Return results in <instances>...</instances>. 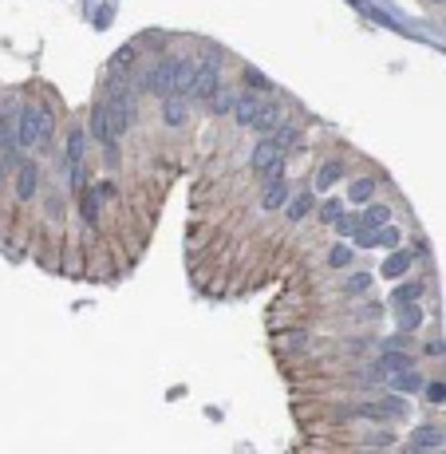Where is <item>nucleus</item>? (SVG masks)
I'll return each mask as SVG.
<instances>
[{
  "label": "nucleus",
  "instance_id": "obj_1",
  "mask_svg": "<svg viewBox=\"0 0 446 454\" xmlns=\"http://www.w3.org/2000/svg\"><path fill=\"white\" fill-rule=\"evenodd\" d=\"M51 135H56V115L48 107H40V103L20 107V115H16V143L20 147H48Z\"/></svg>",
  "mask_w": 446,
  "mask_h": 454
},
{
  "label": "nucleus",
  "instance_id": "obj_2",
  "mask_svg": "<svg viewBox=\"0 0 446 454\" xmlns=\"http://www.w3.org/2000/svg\"><path fill=\"white\" fill-rule=\"evenodd\" d=\"M217 87H221V60L205 56L202 63H193V79H190V95L186 99H202V103H209V99L217 95Z\"/></svg>",
  "mask_w": 446,
  "mask_h": 454
},
{
  "label": "nucleus",
  "instance_id": "obj_3",
  "mask_svg": "<svg viewBox=\"0 0 446 454\" xmlns=\"http://www.w3.org/2000/svg\"><path fill=\"white\" fill-rule=\"evenodd\" d=\"M103 103H107L111 143H115V138H122V135L134 127V99L127 95V91H111V99H103Z\"/></svg>",
  "mask_w": 446,
  "mask_h": 454
},
{
  "label": "nucleus",
  "instance_id": "obj_4",
  "mask_svg": "<svg viewBox=\"0 0 446 454\" xmlns=\"http://www.w3.org/2000/svg\"><path fill=\"white\" fill-rule=\"evenodd\" d=\"M249 166L257 174H265V178H277V174H285V150L273 138H261L253 147V154H249Z\"/></svg>",
  "mask_w": 446,
  "mask_h": 454
},
{
  "label": "nucleus",
  "instance_id": "obj_5",
  "mask_svg": "<svg viewBox=\"0 0 446 454\" xmlns=\"http://www.w3.org/2000/svg\"><path fill=\"white\" fill-rule=\"evenodd\" d=\"M170 79H174V60H158L154 67H150L143 79H138V91L166 99V95H170Z\"/></svg>",
  "mask_w": 446,
  "mask_h": 454
},
{
  "label": "nucleus",
  "instance_id": "obj_6",
  "mask_svg": "<svg viewBox=\"0 0 446 454\" xmlns=\"http://www.w3.org/2000/svg\"><path fill=\"white\" fill-rule=\"evenodd\" d=\"M285 123V111H280V103H265V99H261V103H257V115H253V131H273V127H280Z\"/></svg>",
  "mask_w": 446,
  "mask_h": 454
},
{
  "label": "nucleus",
  "instance_id": "obj_7",
  "mask_svg": "<svg viewBox=\"0 0 446 454\" xmlns=\"http://www.w3.org/2000/svg\"><path fill=\"white\" fill-rule=\"evenodd\" d=\"M40 190V170H36V162H20V170H16V197H32Z\"/></svg>",
  "mask_w": 446,
  "mask_h": 454
},
{
  "label": "nucleus",
  "instance_id": "obj_8",
  "mask_svg": "<svg viewBox=\"0 0 446 454\" xmlns=\"http://www.w3.org/2000/svg\"><path fill=\"white\" fill-rule=\"evenodd\" d=\"M285 202H289V182H285V174H277V178H269V182H265L261 206H265V209H280Z\"/></svg>",
  "mask_w": 446,
  "mask_h": 454
},
{
  "label": "nucleus",
  "instance_id": "obj_9",
  "mask_svg": "<svg viewBox=\"0 0 446 454\" xmlns=\"http://www.w3.org/2000/svg\"><path fill=\"white\" fill-rule=\"evenodd\" d=\"M190 79H193V60H174V79H170V95L186 99V95H190Z\"/></svg>",
  "mask_w": 446,
  "mask_h": 454
},
{
  "label": "nucleus",
  "instance_id": "obj_10",
  "mask_svg": "<svg viewBox=\"0 0 446 454\" xmlns=\"http://www.w3.org/2000/svg\"><path fill=\"white\" fill-rule=\"evenodd\" d=\"M407 368H415V359L403 356V352H383L375 359V375H395V371H407Z\"/></svg>",
  "mask_w": 446,
  "mask_h": 454
},
{
  "label": "nucleus",
  "instance_id": "obj_11",
  "mask_svg": "<svg viewBox=\"0 0 446 454\" xmlns=\"http://www.w3.org/2000/svg\"><path fill=\"white\" fill-rule=\"evenodd\" d=\"M340 178H344V162H340V159H328L324 166L316 170L312 186H316V190H320V194H324V190H332V186H336Z\"/></svg>",
  "mask_w": 446,
  "mask_h": 454
},
{
  "label": "nucleus",
  "instance_id": "obj_12",
  "mask_svg": "<svg viewBox=\"0 0 446 454\" xmlns=\"http://www.w3.org/2000/svg\"><path fill=\"white\" fill-rule=\"evenodd\" d=\"M443 446V430L438 427H419L411 435V451H438Z\"/></svg>",
  "mask_w": 446,
  "mask_h": 454
},
{
  "label": "nucleus",
  "instance_id": "obj_13",
  "mask_svg": "<svg viewBox=\"0 0 446 454\" xmlns=\"http://www.w3.org/2000/svg\"><path fill=\"white\" fill-rule=\"evenodd\" d=\"M257 103H261L257 95H237V99H233V119H237V127H249V123H253Z\"/></svg>",
  "mask_w": 446,
  "mask_h": 454
},
{
  "label": "nucleus",
  "instance_id": "obj_14",
  "mask_svg": "<svg viewBox=\"0 0 446 454\" xmlns=\"http://www.w3.org/2000/svg\"><path fill=\"white\" fill-rule=\"evenodd\" d=\"M285 218L289 221H304L308 218V213H312V194H301V197H289V202H285Z\"/></svg>",
  "mask_w": 446,
  "mask_h": 454
},
{
  "label": "nucleus",
  "instance_id": "obj_15",
  "mask_svg": "<svg viewBox=\"0 0 446 454\" xmlns=\"http://www.w3.org/2000/svg\"><path fill=\"white\" fill-rule=\"evenodd\" d=\"M391 383H395V391L399 395H415V391H422V375L415 368H407V371H395V375H391Z\"/></svg>",
  "mask_w": 446,
  "mask_h": 454
},
{
  "label": "nucleus",
  "instance_id": "obj_16",
  "mask_svg": "<svg viewBox=\"0 0 446 454\" xmlns=\"http://www.w3.org/2000/svg\"><path fill=\"white\" fill-rule=\"evenodd\" d=\"M411 269V249H399V253H391L383 265V277L387 281H395V277H403V273Z\"/></svg>",
  "mask_w": 446,
  "mask_h": 454
},
{
  "label": "nucleus",
  "instance_id": "obj_17",
  "mask_svg": "<svg viewBox=\"0 0 446 454\" xmlns=\"http://www.w3.org/2000/svg\"><path fill=\"white\" fill-rule=\"evenodd\" d=\"M91 135H95L99 143H111V127H107V103H95V111H91Z\"/></svg>",
  "mask_w": 446,
  "mask_h": 454
},
{
  "label": "nucleus",
  "instance_id": "obj_18",
  "mask_svg": "<svg viewBox=\"0 0 446 454\" xmlns=\"http://www.w3.org/2000/svg\"><path fill=\"white\" fill-rule=\"evenodd\" d=\"M387 221H391V209L372 206L367 213H360V229H379V225H387Z\"/></svg>",
  "mask_w": 446,
  "mask_h": 454
},
{
  "label": "nucleus",
  "instance_id": "obj_19",
  "mask_svg": "<svg viewBox=\"0 0 446 454\" xmlns=\"http://www.w3.org/2000/svg\"><path fill=\"white\" fill-rule=\"evenodd\" d=\"M162 115H166V123H170V127H178L182 119H186V107H182V99H178V95H166V103H162Z\"/></svg>",
  "mask_w": 446,
  "mask_h": 454
},
{
  "label": "nucleus",
  "instance_id": "obj_20",
  "mask_svg": "<svg viewBox=\"0 0 446 454\" xmlns=\"http://www.w3.org/2000/svg\"><path fill=\"white\" fill-rule=\"evenodd\" d=\"M348 197H351V202H372V197H375V178H360V182H351Z\"/></svg>",
  "mask_w": 446,
  "mask_h": 454
},
{
  "label": "nucleus",
  "instance_id": "obj_21",
  "mask_svg": "<svg viewBox=\"0 0 446 454\" xmlns=\"http://www.w3.org/2000/svg\"><path fill=\"white\" fill-rule=\"evenodd\" d=\"M67 162H72V170H79V162H83V135L79 131L67 135Z\"/></svg>",
  "mask_w": 446,
  "mask_h": 454
},
{
  "label": "nucleus",
  "instance_id": "obj_22",
  "mask_svg": "<svg viewBox=\"0 0 446 454\" xmlns=\"http://www.w3.org/2000/svg\"><path fill=\"white\" fill-rule=\"evenodd\" d=\"M419 296H422V284H419V281H411V284H399V289H395V300H399V305H415Z\"/></svg>",
  "mask_w": 446,
  "mask_h": 454
},
{
  "label": "nucleus",
  "instance_id": "obj_23",
  "mask_svg": "<svg viewBox=\"0 0 446 454\" xmlns=\"http://www.w3.org/2000/svg\"><path fill=\"white\" fill-rule=\"evenodd\" d=\"M233 99H237L233 91H221V87H217V95L209 99V107H214V115H230V111H233Z\"/></svg>",
  "mask_w": 446,
  "mask_h": 454
},
{
  "label": "nucleus",
  "instance_id": "obj_24",
  "mask_svg": "<svg viewBox=\"0 0 446 454\" xmlns=\"http://www.w3.org/2000/svg\"><path fill=\"white\" fill-rule=\"evenodd\" d=\"M419 324H422V312H419V308H415V305H407V308H403V312H399V328H403V332L419 328Z\"/></svg>",
  "mask_w": 446,
  "mask_h": 454
},
{
  "label": "nucleus",
  "instance_id": "obj_25",
  "mask_svg": "<svg viewBox=\"0 0 446 454\" xmlns=\"http://www.w3.org/2000/svg\"><path fill=\"white\" fill-rule=\"evenodd\" d=\"M332 225H336L340 237H356V234H360V218H356V213H348V218H336Z\"/></svg>",
  "mask_w": 446,
  "mask_h": 454
},
{
  "label": "nucleus",
  "instance_id": "obj_26",
  "mask_svg": "<svg viewBox=\"0 0 446 454\" xmlns=\"http://www.w3.org/2000/svg\"><path fill=\"white\" fill-rule=\"evenodd\" d=\"M351 253H356V249H348V245H336V249H332V253H328V265H332V269H344V265H351Z\"/></svg>",
  "mask_w": 446,
  "mask_h": 454
},
{
  "label": "nucleus",
  "instance_id": "obj_27",
  "mask_svg": "<svg viewBox=\"0 0 446 454\" xmlns=\"http://www.w3.org/2000/svg\"><path fill=\"white\" fill-rule=\"evenodd\" d=\"M131 63H134V48H122L119 56H115V63H111V75H122V72H131Z\"/></svg>",
  "mask_w": 446,
  "mask_h": 454
},
{
  "label": "nucleus",
  "instance_id": "obj_28",
  "mask_svg": "<svg viewBox=\"0 0 446 454\" xmlns=\"http://www.w3.org/2000/svg\"><path fill=\"white\" fill-rule=\"evenodd\" d=\"M340 213H344V202H340V197H328L324 206H320V221H336Z\"/></svg>",
  "mask_w": 446,
  "mask_h": 454
},
{
  "label": "nucleus",
  "instance_id": "obj_29",
  "mask_svg": "<svg viewBox=\"0 0 446 454\" xmlns=\"http://www.w3.org/2000/svg\"><path fill=\"white\" fill-rule=\"evenodd\" d=\"M375 245H399V229H391V225H379V229H375Z\"/></svg>",
  "mask_w": 446,
  "mask_h": 454
},
{
  "label": "nucleus",
  "instance_id": "obj_30",
  "mask_svg": "<svg viewBox=\"0 0 446 454\" xmlns=\"http://www.w3.org/2000/svg\"><path fill=\"white\" fill-rule=\"evenodd\" d=\"M367 284H372V273H351L348 281H344V289H348V293H363Z\"/></svg>",
  "mask_w": 446,
  "mask_h": 454
},
{
  "label": "nucleus",
  "instance_id": "obj_31",
  "mask_svg": "<svg viewBox=\"0 0 446 454\" xmlns=\"http://www.w3.org/2000/svg\"><path fill=\"white\" fill-rule=\"evenodd\" d=\"M95 213H99V202H95V190H87V194H83V218H87V221H95Z\"/></svg>",
  "mask_w": 446,
  "mask_h": 454
},
{
  "label": "nucleus",
  "instance_id": "obj_32",
  "mask_svg": "<svg viewBox=\"0 0 446 454\" xmlns=\"http://www.w3.org/2000/svg\"><path fill=\"white\" fill-rule=\"evenodd\" d=\"M241 79H245V87H269V79H265L261 72H253V67H245Z\"/></svg>",
  "mask_w": 446,
  "mask_h": 454
},
{
  "label": "nucleus",
  "instance_id": "obj_33",
  "mask_svg": "<svg viewBox=\"0 0 446 454\" xmlns=\"http://www.w3.org/2000/svg\"><path fill=\"white\" fill-rule=\"evenodd\" d=\"M427 399L431 403H446V387L443 383H427Z\"/></svg>",
  "mask_w": 446,
  "mask_h": 454
},
{
  "label": "nucleus",
  "instance_id": "obj_34",
  "mask_svg": "<svg viewBox=\"0 0 446 454\" xmlns=\"http://www.w3.org/2000/svg\"><path fill=\"white\" fill-rule=\"evenodd\" d=\"M427 352H431V356H443L446 344H443V340H434V344H427Z\"/></svg>",
  "mask_w": 446,
  "mask_h": 454
},
{
  "label": "nucleus",
  "instance_id": "obj_35",
  "mask_svg": "<svg viewBox=\"0 0 446 454\" xmlns=\"http://www.w3.org/2000/svg\"><path fill=\"white\" fill-rule=\"evenodd\" d=\"M4 182H8V162L0 159V186H4Z\"/></svg>",
  "mask_w": 446,
  "mask_h": 454
},
{
  "label": "nucleus",
  "instance_id": "obj_36",
  "mask_svg": "<svg viewBox=\"0 0 446 454\" xmlns=\"http://www.w3.org/2000/svg\"><path fill=\"white\" fill-rule=\"evenodd\" d=\"M438 4H443V0H438Z\"/></svg>",
  "mask_w": 446,
  "mask_h": 454
}]
</instances>
